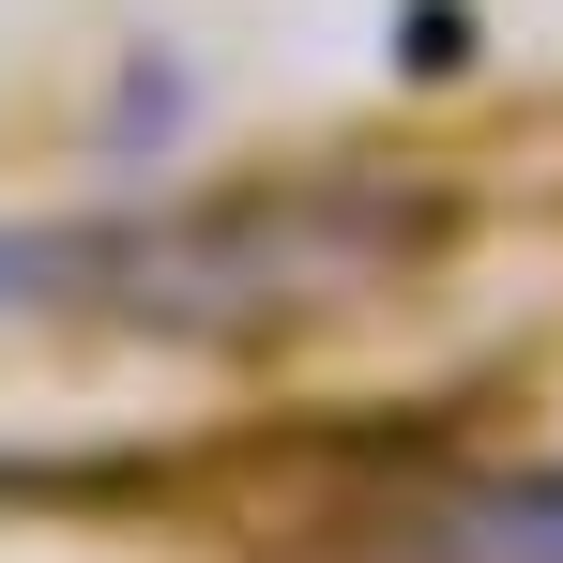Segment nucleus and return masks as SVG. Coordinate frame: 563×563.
I'll list each match as a JSON object with an SVG mask.
<instances>
[{
  "label": "nucleus",
  "mask_w": 563,
  "mask_h": 563,
  "mask_svg": "<svg viewBox=\"0 0 563 563\" xmlns=\"http://www.w3.org/2000/svg\"><path fill=\"white\" fill-rule=\"evenodd\" d=\"M442 213L396 184H244L184 213H92V229H0V305H92L153 335H260L305 305L380 289Z\"/></svg>",
  "instance_id": "1"
},
{
  "label": "nucleus",
  "mask_w": 563,
  "mask_h": 563,
  "mask_svg": "<svg viewBox=\"0 0 563 563\" xmlns=\"http://www.w3.org/2000/svg\"><path fill=\"white\" fill-rule=\"evenodd\" d=\"M380 563H563V457L472 472V487H442V503L380 518Z\"/></svg>",
  "instance_id": "2"
}]
</instances>
